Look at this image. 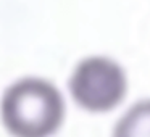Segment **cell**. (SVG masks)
I'll return each mask as SVG.
<instances>
[{"instance_id": "obj_1", "label": "cell", "mask_w": 150, "mask_h": 137, "mask_svg": "<svg viewBox=\"0 0 150 137\" xmlns=\"http://www.w3.org/2000/svg\"><path fill=\"white\" fill-rule=\"evenodd\" d=\"M65 116L63 94L44 78L16 79L0 98V121L11 137H52L63 126Z\"/></svg>"}, {"instance_id": "obj_2", "label": "cell", "mask_w": 150, "mask_h": 137, "mask_svg": "<svg viewBox=\"0 0 150 137\" xmlns=\"http://www.w3.org/2000/svg\"><path fill=\"white\" fill-rule=\"evenodd\" d=\"M68 89L79 108L89 113H108L123 103L127 94V74L111 56L89 55L73 68Z\"/></svg>"}, {"instance_id": "obj_3", "label": "cell", "mask_w": 150, "mask_h": 137, "mask_svg": "<svg viewBox=\"0 0 150 137\" xmlns=\"http://www.w3.org/2000/svg\"><path fill=\"white\" fill-rule=\"evenodd\" d=\"M111 137H150V98L127 108L116 121Z\"/></svg>"}]
</instances>
